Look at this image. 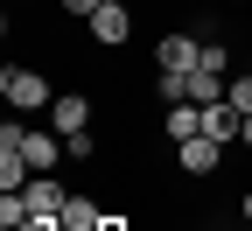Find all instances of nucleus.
Wrapping results in <instances>:
<instances>
[{
	"label": "nucleus",
	"instance_id": "nucleus-1",
	"mask_svg": "<svg viewBox=\"0 0 252 231\" xmlns=\"http://www.w3.org/2000/svg\"><path fill=\"white\" fill-rule=\"evenodd\" d=\"M0 98H7L14 112H49L56 105V84L35 70V63H7V70H0Z\"/></svg>",
	"mask_w": 252,
	"mask_h": 231
},
{
	"label": "nucleus",
	"instance_id": "nucleus-2",
	"mask_svg": "<svg viewBox=\"0 0 252 231\" xmlns=\"http://www.w3.org/2000/svg\"><path fill=\"white\" fill-rule=\"evenodd\" d=\"M84 35H91V49H126L133 42V7H126V0H105V7L84 21Z\"/></svg>",
	"mask_w": 252,
	"mask_h": 231
},
{
	"label": "nucleus",
	"instance_id": "nucleus-3",
	"mask_svg": "<svg viewBox=\"0 0 252 231\" xmlns=\"http://www.w3.org/2000/svg\"><path fill=\"white\" fill-rule=\"evenodd\" d=\"M196 63H203V35L196 28H168L154 42V70H196Z\"/></svg>",
	"mask_w": 252,
	"mask_h": 231
},
{
	"label": "nucleus",
	"instance_id": "nucleus-4",
	"mask_svg": "<svg viewBox=\"0 0 252 231\" xmlns=\"http://www.w3.org/2000/svg\"><path fill=\"white\" fill-rule=\"evenodd\" d=\"M63 154H70V147H63L56 126H28V133H21V161H28L35 175H56V161H63Z\"/></svg>",
	"mask_w": 252,
	"mask_h": 231
},
{
	"label": "nucleus",
	"instance_id": "nucleus-5",
	"mask_svg": "<svg viewBox=\"0 0 252 231\" xmlns=\"http://www.w3.org/2000/svg\"><path fill=\"white\" fill-rule=\"evenodd\" d=\"M49 126H56L63 140H70V133H84V126H91V98H84V91H56V105H49Z\"/></svg>",
	"mask_w": 252,
	"mask_h": 231
},
{
	"label": "nucleus",
	"instance_id": "nucleus-6",
	"mask_svg": "<svg viewBox=\"0 0 252 231\" xmlns=\"http://www.w3.org/2000/svg\"><path fill=\"white\" fill-rule=\"evenodd\" d=\"M175 154H182V175H196V182H203V175H217V161H224V140L196 133V140H182Z\"/></svg>",
	"mask_w": 252,
	"mask_h": 231
},
{
	"label": "nucleus",
	"instance_id": "nucleus-7",
	"mask_svg": "<svg viewBox=\"0 0 252 231\" xmlns=\"http://www.w3.org/2000/svg\"><path fill=\"white\" fill-rule=\"evenodd\" d=\"M21 196H28V210H35V217H63V203H70V189H63L56 175H35Z\"/></svg>",
	"mask_w": 252,
	"mask_h": 231
},
{
	"label": "nucleus",
	"instance_id": "nucleus-8",
	"mask_svg": "<svg viewBox=\"0 0 252 231\" xmlns=\"http://www.w3.org/2000/svg\"><path fill=\"white\" fill-rule=\"evenodd\" d=\"M161 133H168L175 147L196 140V133H203V105H189V98H182V105H168V112H161Z\"/></svg>",
	"mask_w": 252,
	"mask_h": 231
},
{
	"label": "nucleus",
	"instance_id": "nucleus-9",
	"mask_svg": "<svg viewBox=\"0 0 252 231\" xmlns=\"http://www.w3.org/2000/svg\"><path fill=\"white\" fill-rule=\"evenodd\" d=\"M224 84H231V70L196 63V70H189V105H217V98H224Z\"/></svg>",
	"mask_w": 252,
	"mask_h": 231
},
{
	"label": "nucleus",
	"instance_id": "nucleus-10",
	"mask_svg": "<svg viewBox=\"0 0 252 231\" xmlns=\"http://www.w3.org/2000/svg\"><path fill=\"white\" fill-rule=\"evenodd\" d=\"M238 119H245V112L231 105V98H217V105H203V133H210V140H224V147H231V140H238Z\"/></svg>",
	"mask_w": 252,
	"mask_h": 231
},
{
	"label": "nucleus",
	"instance_id": "nucleus-11",
	"mask_svg": "<svg viewBox=\"0 0 252 231\" xmlns=\"http://www.w3.org/2000/svg\"><path fill=\"white\" fill-rule=\"evenodd\" d=\"M112 210H98V196H84V189H70V203H63V224L70 231H98Z\"/></svg>",
	"mask_w": 252,
	"mask_h": 231
},
{
	"label": "nucleus",
	"instance_id": "nucleus-12",
	"mask_svg": "<svg viewBox=\"0 0 252 231\" xmlns=\"http://www.w3.org/2000/svg\"><path fill=\"white\" fill-rule=\"evenodd\" d=\"M224 98L238 112H252V70H231V84H224Z\"/></svg>",
	"mask_w": 252,
	"mask_h": 231
},
{
	"label": "nucleus",
	"instance_id": "nucleus-13",
	"mask_svg": "<svg viewBox=\"0 0 252 231\" xmlns=\"http://www.w3.org/2000/svg\"><path fill=\"white\" fill-rule=\"evenodd\" d=\"M63 147H70V161H98V133H91V126H84V133H70Z\"/></svg>",
	"mask_w": 252,
	"mask_h": 231
},
{
	"label": "nucleus",
	"instance_id": "nucleus-14",
	"mask_svg": "<svg viewBox=\"0 0 252 231\" xmlns=\"http://www.w3.org/2000/svg\"><path fill=\"white\" fill-rule=\"evenodd\" d=\"M56 7H63V14H70V21H91V14H98V7H105V0H56Z\"/></svg>",
	"mask_w": 252,
	"mask_h": 231
},
{
	"label": "nucleus",
	"instance_id": "nucleus-15",
	"mask_svg": "<svg viewBox=\"0 0 252 231\" xmlns=\"http://www.w3.org/2000/svg\"><path fill=\"white\" fill-rule=\"evenodd\" d=\"M98 231H133V217H119V210H112V217H105Z\"/></svg>",
	"mask_w": 252,
	"mask_h": 231
},
{
	"label": "nucleus",
	"instance_id": "nucleus-16",
	"mask_svg": "<svg viewBox=\"0 0 252 231\" xmlns=\"http://www.w3.org/2000/svg\"><path fill=\"white\" fill-rule=\"evenodd\" d=\"M238 147H252V112H245V119H238Z\"/></svg>",
	"mask_w": 252,
	"mask_h": 231
},
{
	"label": "nucleus",
	"instance_id": "nucleus-17",
	"mask_svg": "<svg viewBox=\"0 0 252 231\" xmlns=\"http://www.w3.org/2000/svg\"><path fill=\"white\" fill-rule=\"evenodd\" d=\"M238 217H245V224H252V189H245V196H238Z\"/></svg>",
	"mask_w": 252,
	"mask_h": 231
},
{
	"label": "nucleus",
	"instance_id": "nucleus-18",
	"mask_svg": "<svg viewBox=\"0 0 252 231\" xmlns=\"http://www.w3.org/2000/svg\"><path fill=\"white\" fill-rule=\"evenodd\" d=\"M196 231H231V224H196Z\"/></svg>",
	"mask_w": 252,
	"mask_h": 231
},
{
	"label": "nucleus",
	"instance_id": "nucleus-19",
	"mask_svg": "<svg viewBox=\"0 0 252 231\" xmlns=\"http://www.w3.org/2000/svg\"><path fill=\"white\" fill-rule=\"evenodd\" d=\"M63 231H70V224H63Z\"/></svg>",
	"mask_w": 252,
	"mask_h": 231
}]
</instances>
